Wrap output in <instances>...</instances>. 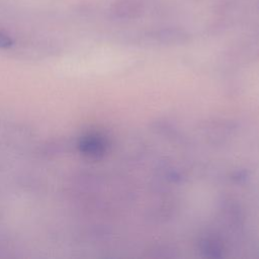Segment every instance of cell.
<instances>
[{
  "label": "cell",
  "mask_w": 259,
  "mask_h": 259,
  "mask_svg": "<svg viewBox=\"0 0 259 259\" xmlns=\"http://www.w3.org/2000/svg\"><path fill=\"white\" fill-rule=\"evenodd\" d=\"M146 8V0H115L112 12L118 18L133 19L141 16Z\"/></svg>",
  "instance_id": "6da1fadb"
},
{
  "label": "cell",
  "mask_w": 259,
  "mask_h": 259,
  "mask_svg": "<svg viewBox=\"0 0 259 259\" xmlns=\"http://www.w3.org/2000/svg\"><path fill=\"white\" fill-rule=\"evenodd\" d=\"M78 149L83 155L93 158L103 152L104 144L100 137L96 135H86L79 140Z\"/></svg>",
  "instance_id": "7a4b0ae2"
},
{
  "label": "cell",
  "mask_w": 259,
  "mask_h": 259,
  "mask_svg": "<svg viewBox=\"0 0 259 259\" xmlns=\"http://www.w3.org/2000/svg\"><path fill=\"white\" fill-rule=\"evenodd\" d=\"M13 39L6 33L0 31V49H8L12 47Z\"/></svg>",
  "instance_id": "3957f363"
}]
</instances>
